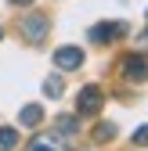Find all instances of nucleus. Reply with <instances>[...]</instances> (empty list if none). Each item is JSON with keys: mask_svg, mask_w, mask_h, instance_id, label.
<instances>
[{"mask_svg": "<svg viewBox=\"0 0 148 151\" xmlns=\"http://www.w3.org/2000/svg\"><path fill=\"white\" fill-rule=\"evenodd\" d=\"M58 133H76V119H69V115H65V119L58 122Z\"/></svg>", "mask_w": 148, "mask_h": 151, "instance_id": "obj_12", "label": "nucleus"}, {"mask_svg": "<svg viewBox=\"0 0 148 151\" xmlns=\"http://www.w3.org/2000/svg\"><path fill=\"white\" fill-rule=\"evenodd\" d=\"M54 65H58L62 72H76L83 65V50L80 47H58L54 50Z\"/></svg>", "mask_w": 148, "mask_h": 151, "instance_id": "obj_4", "label": "nucleus"}, {"mask_svg": "<svg viewBox=\"0 0 148 151\" xmlns=\"http://www.w3.org/2000/svg\"><path fill=\"white\" fill-rule=\"evenodd\" d=\"M141 40H144V43H148V32H144V36H141Z\"/></svg>", "mask_w": 148, "mask_h": 151, "instance_id": "obj_14", "label": "nucleus"}, {"mask_svg": "<svg viewBox=\"0 0 148 151\" xmlns=\"http://www.w3.org/2000/svg\"><path fill=\"white\" fill-rule=\"evenodd\" d=\"M116 137V126L112 122H98L94 126V144H105V140H112Z\"/></svg>", "mask_w": 148, "mask_h": 151, "instance_id": "obj_9", "label": "nucleus"}, {"mask_svg": "<svg viewBox=\"0 0 148 151\" xmlns=\"http://www.w3.org/2000/svg\"><path fill=\"white\" fill-rule=\"evenodd\" d=\"M134 147H148V126L134 129Z\"/></svg>", "mask_w": 148, "mask_h": 151, "instance_id": "obj_11", "label": "nucleus"}, {"mask_svg": "<svg viewBox=\"0 0 148 151\" xmlns=\"http://www.w3.org/2000/svg\"><path fill=\"white\" fill-rule=\"evenodd\" d=\"M44 93H47V97H62V79H58V76H47Z\"/></svg>", "mask_w": 148, "mask_h": 151, "instance_id": "obj_10", "label": "nucleus"}, {"mask_svg": "<svg viewBox=\"0 0 148 151\" xmlns=\"http://www.w3.org/2000/svg\"><path fill=\"white\" fill-rule=\"evenodd\" d=\"M25 151H69V147H65L58 137H54V133H44V137H36Z\"/></svg>", "mask_w": 148, "mask_h": 151, "instance_id": "obj_6", "label": "nucleus"}, {"mask_svg": "<svg viewBox=\"0 0 148 151\" xmlns=\"http://www.w3.org/2000/svg\"><path fill=\"white\" fill-rule=\"evenodd\" d=\"M101 104H105V93L98 86H83L80 97H76V111H80V115H98Z\"/></svg>", "mask_w": 148, "mask_h": 151, "instance_id": "obj_1", "label": "nucleus"}, {"mask_svg": "<svg viewBox=\"0 0 148 151\" xmlns=\"http://www.w3.org/2000/svg\"><path fill=\"white\" fill-rule=\"evenodd\" d=\"M123 32H126L123 22H98L94 29H90V43H112V40H119Z\"/></svg>", "mask_w": 148, "mask_h": 151, "instance_id": "obj_2", "label": "nucleus"}, {"mask_svg": "<svg viewBox=\"0 0 148 151\" xmlns=\"http://www.w3.org/2000/svg\"><path fill=\"white\" fill-rule=\"evenodd\" d=\"M119 61H123V76L126 79H148V58L144 54H126Z\"/></svg>", "mask_w": 148, "mask_h": 151, "instance_id": "obj_5", "label": "nucleus"}, {"mask_svg": "<svg viewBox=\"0 0 148 151\" xmlns=\"http://www.w3.org/2000/svg\"><path fill=\"white\" fill-rule=\"evenodd\" d=\"M47 29H51V22H47L44 14H29L25 22H22V32H25V40H29V43H44Z\"/></svg>", "mask_w": 148, "mask_h": 151, "instance_id": "obj_3", "label": "nucleus"}, {"mask_svg": "<svg viewBox=\"0 0 148 151\" xmlns=\"http://www.w3.org/2000/svg\"><path fill=\"white\" fill-rule=\"evenodd\" d=\"M15 147H18V129L0 126V151H15Z\"/></svg>", "mask_w": 148, "mask_h": 151, "instance_id": "obj_8", "label": "nucleus"}, {"mask_svg": "<svg viewBox=\"0 0 148 151\" xmlns=\"http://www.w3.org/2000/svg\"><path fill=\"white\" fill-rule=\"evenodd\" d=\"M18 119H22V126H40V119H44V108H40V104H25Z\"/></svg>", "mask_w": 148, "mask_h": 151, "instance_id": "obj_7", "label": "nucleus"}, {"mask_svg": "<svg viewBox=\"0 0 148 151\" xmlns=\"http://www.w3.org/2000/svg\"><path fill=\"white\" fill-rule=\"evenodd\" d=\"M0 36H4V32H0Z\"/></svg>", "mask_w": 148, "mask_h": 151, "instance_id": "obj_15", "label": "nucleus"}, {"mask_svg": "<svg viewBox=\"0 0 148 151\" xmlns=\"http://www.w3.org/2000/svg\"><path fill=\"white\" fill-rule=\"evenodd\" d=\"M11 4H33V0H11Z\"/></svg>", "mask_w": 148, "mask_h": 151, "instance_id": "obj_13", "label": "nucleus"}]
</instances>
